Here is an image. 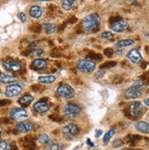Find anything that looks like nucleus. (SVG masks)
<instances>
[{
    "label": "nucleus",
    "mask_w": 149,
    "mask_h": 150,
    "mask_svg": "<svg viewBox=\"0 0 149 150\" xmlns=\"http://www.w3.org/2000/svg\"><path fill=\"white\" fill-rule=\"evenodd\" d=\"M17 80L18 78L13 76V75L0 73V81H1L2 83H11V82H15Z\"/></svg>",
    "instance_id": "nucleus-18"
},
{
    "label": "nucleus",
    "mask_w": 149,
    "mask_h": 150,
    "mask_svg": "<svg viewBox=\"0 0 149 150\" xmlns=\"http://www.w3.org/2000/svg\"><path fill=\"white\" fill-rule=\"evenodd\" d=\"M33 100H34V98L30 94H24L23 96L20 97V98L18 99V103L20 104L21 106L27 107V106H28L29 104H30L33 102Z\"/></svg>",
    "instance_id": "nucleus-16"
},
{
    "label": "nucleus",
    "mask_w": 149,
    "mask_h": 150,
    "mask_svg": "<svg viewBox=\"0 0 149 150\" xmlns=\"http://www.w3.org/2000/svg\"><path fill=\"white\" fill-rule=\"evenodd\" d=\"M57 94L61 97V98H65V99H71L75 95V91L74 89L69 85V84H59L56 90Z\"/></svg>",
    "instance_id": "nucleus-4"
},
{
    "label": "nucleus",
    "mask_w": 149,
    "mask_h": 150,
    "mask_svg": "<svg viewBox=\"0 0 149 150\" xmlns=\"http://www.w3.org/2000/svg\"><path fill=\"white\" fill-rule=\"evenodd\" d=\"M22 92V86L20 84H11L9 86H7L6 91H5V95L6 97H9V98H12V97H16L18 95H19Z\"/></svg>",
    "instance_id": "nucleus-7"
},
{
    "label": "nucleus",
    "mask_w": 149,
    "mask_h": 150,
    "mask_svg": "<svg viewBox=\"0 0 149 150\" xmlns=\"http://www.w3.org/2000/svg\"><path fill=\"white\" fill-rule=\"evenodd\" d=\"M46 150H50V149H49V148H47V149H46Z\"/></svg>",
    "instance_id": "nucleus-44"
},
{
    "label": "nucleus",
    "mask_w": 149,
    "mask_h": 150,
    "mask_svg": "<svg viewBox=\"0 0 149 150\" xmlns=\"http://www.w3.org/2000/svg\"><path fill=\"white\" fill-rule=\"evenodd\" d=\"M133 86L136 87V89L139 90V91H141V92L143 93L145 90V88H146V83L143 80H137V81H135V83H133Z\"/></svg>",
    "instance_id": "nucleus-24"
},
{
    "label": "nucleus",
    "mask_w": 149,
    "mask_h": 150,
    "mask_svg": "<svg viewBox=\"0 0 149 150\" xmlns=\"http://www.w3.org/2000/svg\"><path fill=\"white\" fill-rule=\"evenodd\" d=\"M103 53H104V55L107 56V57H112V56H113V53H114V50H112V49H110V48H108V49L104 50Z\"/></svg>",
    "instance_id": "nucleus-33"
},
{
    "label": "nucleus",
    "mask_w": 149,
    "mask_h": 150,
    "mask_svg": "<svg viewBox=\"0 0 149 150\" xmlns=\"http://www.w3.org/2000/svg\"><path fill=\"white\" fill-rule=\"evenodd\" d=\"M129 110H130V114L132 116H133V117L140 116L145 111L144 104L141 102H133L131 103Z\"/></svg>",
    "instance_id": "nucleus-6"
},
{
    "label": "nucleus",
    "mask_w": 149,
    "mask_h": 150,
    "mask_svg": "<svg viewBox=\"0 0 149 150\" xmlns=\"http://www.w3.org/2000/svg\"><path fill=\"white\" fill-rule=\"evenodd\" d=\"M133 44V40H120L117 44H116V48L117 49H122V48H125V47H128V46H131V45Z\"/></svg>",
    "instance_id": "nucleus-23"
},
{
    "label": "nucleus",
    "mask_w": 149,
    "mask_h": 150,
    "mask_svg": "<svg viewBox=\"0 0 149 150\" xmlns=\"http://www.w3.org/2000/svg\"><path fill=\"white\" fill-rule=\"evenodd\" d=\"M79 133V128L75 124H69L63 127L62 134L66 139H71Z\"/></svg>",
    "instance_id": "nucleus-5"
},
{
    "label": "nucleus",
    "mask_w": 149,
    "mask_h": 150,
    "mask_svg": "<svg viewBox=\"0 0 149 150\" xmlns=\"http://www.w3.org/2000/svg\"><path fill=\"white\" fill-rule=\"evenodd\" d=\"M77 0H62L61 1V7L65 11H69L73 8L75 6Z\"/></svg>",
    "instance_id": "nucleus-20"
},
{
    "label": "nucleus",
    "mask_w": 149,
    "mask_h": 150,
    "mask_svg": "<svg viewBox=\"0 0 149 150\" xmlns=\"http://www.w3.org/2000/svg\"><path fill=\"white\" fill-rule=\"evenodd\" d=\"M116 65V62H107L105 63H103L101 65L100 68L102 70V69H109V68H113V67H114Z\"/></svg>",
    "instance_id": "nucleus-29"
},
{
    "label": "nucleus",
    "mask_w": 149,
    "mask_h": 150,
    "mask_svg": "<svg viewBox=\"0 0 149 150\" xmlns=\"http://www.w3.org/2000/svg\"><path fill=\"white\" fill-rule=\"evenodd\" d=\"M43 29L46 33L51 34V33H54L57 30V26L51 23H46L43 25Z\"/></svg>",
    "instance_id": "nucleus-22"
},
{
    "label": "nucleus",
    "mask_w": 149,
    "mask_h": 150,
    "mask_svg": "<svg viewBox=\"0 0 149 150\" xmlns=\"http://www.w3.org/2000/svg\"><path fill=\"white\" fill-rule=\"evenodd\" d=\"M135 127L139 133H143V134L149 133V124L146 122H143V121L137 122V123H136Z\"/></svg>",
    "instance_id": "nucleus-17"
},
{
    "label": "nucleus",
    "mask_w": 149,
    "mask_h": 150,
    "mask_svg": "<svg viewBox=\"0 0 149 150\" xmlns=\"http://www.w3.org/2000/svg\"><path fill=\"white\" fill-rule=\"evenodd\" d=\"M87 144H88L89 146H90L91 147H93V146H94L93 143H92V142H91V140H90V139H87Z\"/></svg>",
    "instance_id": "nucleus-37"
},
{
    "label": "nucleus",
    "mask_w": 149,
    "mask_h": 150,
    "mask_svg": "<svg viewBox=\"0 0 149 150\" xmlns=\"http://www.w3.org/2000/svg\"><path fill=\"white\" fill-rule=\"evenodd\" d=\"M123 146V141L121 139H116L114 142V144H113V146L114 148H119L120 146Z\"/></svg>",
    "instance_id": "nucleus-32"
},
{
    "label": "nucleus",
    "mask_w": 149,
    "mask_h": 150,
    "mask_svg": "<svg viewBox=\"0 0 149 150\" xmlns=\"http://www.w3.org/2000/svg\"><path fill=\"white\" fill-rule=\"evenodd\" d=\"M102 130H97L96 131V134H95V137H99L101 134H102Z\"/></svg>",
    "instance_id": "nucleus-36"
},
{
    "label": "nucleus",
    "mask_w": 149,
    "mask_h": 150,
    "mask_svg": "<svg viewBox=\"0 0 149 150\" xmlns=\"http://www.w3.org/2000/svg\"><path fill=\"white\" fill-rule=\"evenodd\" d=\"M38 1H51V0H38Z\"/></svg>",
    "instance_id": "nucleus-42"
},
{
    "label": "nucleus",
    "mask_w": 149,
    "mask_h": 150,
    "mask_svg": "<svg viewBox=\"0 0 149 150\" xmlns=\"http://www.w3.org/2000/svg\"><path fill=\"white\" fill-rule=\"evenodd\" d=\"M10 150H18V147H17V146H13Z\"/></svg>",
    "instance_id": "nucleus-40"
},
{
    "label": "nucleus",
    "mask_w": 149,
    "mask_h": 150,
    "mask_svg": "<svg viewBox=\"0 0 149 150\" xmlns=\"http://www.w3.org/2000/svg\"><path fill=\"white\" fill-rule=\"evenodd\" d=\"M89 59H92V61H101V59H102V55L98 54V53H94V52H92V53H90L88 55Z\"/></svg>",
    "instance_id": "nucleus-28"
},
{
    "label": "nucleus",
    "mask_w": 149,
    "mask_h": 150,
    "mask_svg": "<svg viewBox=\"0 0 149 150\" xmlns=\"http://www.w3.org/2000/svg\"><path fill=\"white\" fill-rule=\"evenodd\" d=\"M48 148L50 150H61L63 149V145L61 143H58V142L51 141L48 145Z\"/></svg>",
    "instance_id": "nucleus-26"
},
{
    "label": "nucleus",
    "mask_w": 149,
    "mask_h": 150,
    "mask_svg": "<svg viewBox=\"0 0 149 150\" xmlns=\"http://www.w3.org/2000/svg\"><path fill=\"white\" fill-rule=\"evenodd\" d=\"M77 68L81 72L84 73H91L96 68V63L90 59H80L77 63Z\"/></svg>",
    "instance_id": "nucleus-3"
},
{
    "label": "nucleus",
    "mask_w": 149,
    "mask_h": 150,
    "mask_svg": "<svg viewBox=\"0 0 149 150\" xmlns=\"http://www.w3.org/2000/svg\"><path fill=\"white\" fill-rule=\"evenodd\" d=\"M4 68L9 71H18L22 68V64L18 61H13V59H6V61L3 62Z\"/></svg>",
    "instance_id": "nucleus-8"
},
{
    "label": "nucleus",
    "mask_w": 149,
    "mask_h": 150,
    "mask_svg": "<svg viewBox=\"0 0 149 150\" xmlns=\"http://www.w3.org/2000/svg\"><path fill=\"white\" fill-rule=\"evenodd\" d=\"M43 14V8L40 6H33L30 7V9H29V15H30V17L34 19H39L41 18Z\"/></svg>",
    "instance_id": "nucleus-15"
},
{
    "label": "nucleus",
    "mask_w": 149,
    "mask_h": 150,
    "mask_svg": "<svg viewBox=\"0 0 149 150\" xmlns=\"http://www.w3.org/2000/svg\"><path fill=\"white\" fill-rule=\"evenodd\" d=\"M38 81L40 83H53L56 81V77L54 75H46V76H40Z\"/></svg>",
    "instance_id": "nucleus-21"
},
{
    "label": "nucleus",
    "mask_w": 149,
    "mask_h": 150,
    "mask_svg": "<svg viewBox=\"0 0 149 150\" xmlns=\"http://www.w3.org/2000/svg\"><path fill=\"white\" fill-rule=\"evenodd\" d=\"M114 35L110 31H105L102 33V38L104 40H112L114 38Z\"/></svg>",
    "instance_id": "nucleus-31"
},
{
    "label": "nucleus",
    "mask_w": 149,
    "mask_h": 150,
    "mask_svg": "<svg viewBox=\"0 0 149 150\" xmlns=\"http://www.w3.org/2000/svg\"><path fill=\"white\" fill-rule=\"evenodd\" d=\"M10 117L13 120L19 121V120H23L28 117V114L25 109L22 108H15L10 112Z\"/></svg>",
    "instance_id": "nucleus-9"
},
{
    "label": "nucleus",
    "mask_w": 149,
    "mask_h": 150,
    "mask_svg": "<svg viewBox=\"0 0 149 150\" xmlns=\"http://www.w3.org/2000/svg\"><path fill=\"white\" fill-rule=\"evenodd\" d=\"M38 141L41 145H47V146L51 142V140L49 139V136L47 134H41L40 136L39 137Z\"/></svg>",
    "instance_id": "nucleus-25"
},
{
    "label": "nucleus",
    "mask_w": 149,
    "mask_h": 150,
    "mask_svg": "<svg viewBox=\"0 0 149 150\" xmlns=\"http://www.w3.org/2000/svg\"><path fill=\"white\" fill-rule=\"evenodd\" d=\"M31 65H32V67H34V69L41 70V69H44L47 66V62L44 61V59L39 58V59H35L32 62Z\"/></svg>",
    "instance_id": "nucleus-19"
},
{
    "label": "nucleus",
    "mask_w": 149,
    "mask_h": 150,
    "mask_svg": "<svg viewBox=\"0 0 149 150\" xmlns=\"http://www.w3.org/2000/svg\"><path fill=\"white\" fill-rule=\"evenodd\" d=\"M145 105L147 107H149V99H145Z\"/></svg>",
    "instance_id": "nucleus-39"
},
{
    "label": "nucleus",
    "mask_w": 149,
    "mask_h": 150,
    "mask_svg": "<svg viewBox=\"0 0 149 150\" xmlns=\"http://www.w3.org/2000/svg\"><path fill=\"white\" fill-rule=\"evenodd\" d=\"M101 18L98 14L88 15L83 21V27L85 31H93L100 25Z\"/></svg>",
    "instance_id": "nucleus-1"
},
{
    "label": "nucleus",
    "mask_w": 149,
    "mask_h": 150,
    "mask_svg": "<svg viewBox=\"0 0 149 150\" xmlns=\"http://www.w3.org/2000/svg\"><path fill=\"white\" fill-rule=\"evenodd\" d=\"M129 24L123 19H119L118 21L112 24V29L115 32H123L125 29H127Z\"/></svg>",
    "instance_id": "nucleus-13"
},
{
    "label": "nucleus",
    "mask_w": 149,
    "mask_h": 150,
    "mask_svg": "<svg viewBox=\"0 0 149 150\" xmlns=\"http://www.w3.org/2000/svg\"><path fill=\"white\" fill-rule=\"evenodd\" d=\"M81 108L79 105L72 103H68L64 107L63 114L66 118L74 119L81 114Z\"/></svg>",
    "instance_id": "nucleus-2"
},
{
    "label": "nucleus",
    "mask_w": 149,
    "mask_h": 150,
    "mask_svg": "<svg viewBox=\"0 0 149 150\" xmlns=\"http://www.w3.org/2000/svg\"><path fill=\"white\" fill-rule=\"evenodd\" d=\"M114 134H115V130L114 129H110L105 134H104V137H103V143L104 144H108L110 140L112 139V137H113L114 136Z\"/></svg>",
    "instance_id": "nucleus-27"
},
{
    "label": "nucleus",
    "mask_w": 149,
    "mask_h": 150,
    "mask_svg": "<svg viewBox=\"0 0 149 150\" xmlns=\"http://www.w3.org/2000/svg\"><path fill=\"white\" fill-rule=\"evenodd\" d=\"M9 101H6V100H3V101H0V106H3V105H6L7 103H9Z\"/></svg>",
    "instance_id": "nucleus-35"
},
{
    "label": "nucleus",
    "mask_w": 149,
    "mask_h": 150,
    "mask_svg": "<svg viewBox=\"0 0 149 150\" xmlns=\"http://www.w3.org/2000/svg\"><path fill=\"white\" fill-rule=\"evenodd\" d=\"M33 109L39 112V114H45V112H49V110L50 109V105L49 104V103H47L46 101L41 100L37 102L34 105H33Z\"/></svg>",
    "instance_id": "nucleus-12"
},
{
    "label": "nucleus",
    "mask_w": 149,
    "mask_h": 150,
    "mask_svg": "<svg viewBox=\"0 0 149 150\" xmlns=\"http://www.w3.org/2000/svg\"><path fill=\"white\" fill-rule=\"evenodd\" d=\"M142 92L139 91L138 89H136V87H129L127 90L125 91L124 94H125V97L127 99H136V98H139V97L142 95Z\"/></svg>",
    "instance_id": "nucleus-14"
},
{
    "label": "nucleus",
    "mask_w": 149,
    "mask_h": 150,
    "mask_svg": "<svg viewBox=\"0 0 149 150\" xmlns=\"http://www.w3.org/2000/svg\"><path fill=\"white\" fill-rule=\"evenodd\" d=\"M18 18L21 20L22 23H26V21H27V17H26L25 13H23V12H20V13L18 14Z\"/></svg>",
    "instance_id": "nucleus-34"
},
{
    "label": "nucleus",
    "mask_w": 149,
    "mask_h": 150,
    "mask_svg": "<svg viewBox=\"0 0 149 150\" xmlns=\"http://www.w3.org/2000/svg\"><path fill=\"white\" fill-rule=\"evenodd\" d=\"M2 131H3V128H2V126H0V137H1V134H2Z\"/></svg>",
    "instance_id": "nucleus-41"
},
{
    "label": "nucleus",
    "mask_w": 149,
    "mask_h": 150,
    "mask_svg": "<svg viewBox=\"0 0 149 150\" xmlns=\"http://www.w3.org/2000/svg\"><path fill=\"white\" fill-rule=\"evenodd\" d=\"M10 145L9 143H7L6 141L3 140V141H0V150H10Z\"/></svg>",
    "instance_id": "nucleus-30"
},
{
    "label": "nucleus",
    "mask_w": 149,
    "mask_h": 150,
    "mask_svg": "<svg viewBox=\"0 0 149 150\" xmlns=\"http://www.w3.org/2000/svg\"><path fill=\"white\" fill-rule=\"evenodd\" d=\"M102 74H104V71H99V72H97V74H96V75H97L96 77H97V78L102 77Z\"/></svg>",
    "instance_id": "nucleus-38"
},
{
    "label": "nucleus",
    "mask_w": 149,
    "mask_h": 150,
    "mask_svg": "<svg viewBox=\"0 0 149 150\" xmlns=\"http://www.w3.org/2000/svg\"><path fill=\"white\" fill-rule=\"evenodd\" d=\"M126 57L128 58V59L131 62L135 63V64H139L141 62H142V59H143L139 50L136 49H133V50H129Z\"/></svg>",
    "instance_id": "nucleus-11"
},
{
    "label": "nucleus",
    "mask_w": 149,
    "mask_h": 150,
    "mask_svg": "<svg viewBox=\"0 0 149 150\" xmlns=\"http://www.w3.org/2000/svg\"><path fill=\"white\" fill-rule=\"evenodd\" d=\"M124 150H133V149H129V148H126V149H124Z\"/></svg>",
    "instance_id": "nucleus-43"
},
{
    "label": "nucleus",
    "mask_w": 149,
    "mask_h": 150,
    "mask_svg": "<svg viewBox=\"0 0 149 150\" xmlns=\"http://www.w3.org/2000/svg\"><path fill=\"white\" fill-rule=\"evenodd\" d=\"M35 124L31 121H23L17 124L16 129L20 133H28L34 129Z\"/></svg>",
    "instance_id": "nucleus-10"
}]
</instances>
